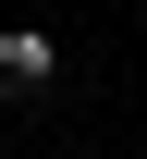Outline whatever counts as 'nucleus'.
<instances>
[{"instance_id": "f257e3e1", "label": "nucleus", "mask_w": 147, "mask_h": 159, "mask_svg": "<svg viewBox=\"0 0 147 159\" xmlns=\"http://www.w3.org/2000/svg\"><path fill=\"white\" fill-rule=\"evenodd\" d=\"M49 74H62V37H37V25H0V98H37Z\"/></svg>"}]
</instances>
